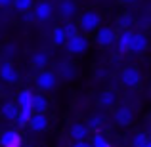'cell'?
I'll list each match as a JSON object with an SVG mask.
<instances>
[{
    "instance_id": "12",
    "label": "cell",
    "mask_w": 151,
    "mask_h": 147,
    "mask_svg": "<svg viewBox=\"0 0 151 147\" xmlns=\"http://www.w3.org/2000/svg\"><path fill=\"white\" fill-rule=\"evenodd\" d=\"M33 98L35 94L31 92V90H21V92L17 94V98H15V103H17L19 109H31L33 111Z\"/></svg>"
},
{
    "instance_id": "27",
    "label": "cell",
    "mask_w": 151,
    "mask_h": 147,
    "mask_svg": "<svg viewBox=\"0 0 151 147\" xmlns=\"http://www.w3.org/2000/svg\"><path fill=\"white\" fill-rule=\"evenodd\" d=\"M59 73H61L63 78H73L75 77V69L71 65H61L59 67Z\"/></svg>"
},
{
    "instance_id": "33",
    "label": "cell",
    "mask_w": 151,
    "mask_h": 147,
    "mask_svg": "<svg viewBox=\"0 0 151 147\" xmlns=\"http://www.w3.org/2000/svg\"><path fill=\"white\" fill-rule=\"evenodd\" d=\"M142 147H151V136L147 138V141H145V145H142Z\"/></svg>"
},
{
    "instance_id": "21",
    "label": "cell",
    "mask_w": 151,
    "mask_h": 147,
    "mask_svg": "<svg viewBox=\"0 0 151 147\" xmlns=\"http://www.w3.org/2000/svg\"><path fill=\"white\" fill-rule=\"evenodd\" d=\"M31 63H33L37 69H42V71H44L46 63H48V55H46L44 52H37V54H33V57H31Z\"/></svg>"
},
{
    "instance_id": "36",
    "label": "cell",
    "mask_w": 151,
    "mask_h": 147,
    "mask_svg": "<svg viewBox=\"0 0 151 147\" xmlns=\"http://www.w3.org/2000/svg\"><path fill=\"white\" fill-rule=\"evenodd\" d=\"M0 31H2V25H0Z\"/></svg>"
},
{
    "instance_id": "4",
    "label": "cell",
    "mask_w": 151,
    "mask_h": 147,
    "mask_svg": "<svg viewBox=\"0 0 151 147\" xmlns=\"http://www.w3.org/2000/svg\"><path fill=\"white\" fill-rule=\"evenodd\" d=\"M65 46H67V50H69V54H84V52L88 50V38L78 33L77 37L67 38Z\"/></svg>"
},
{
    "instance_id": "16",
    "label": "cell",
    "mask_w": 151,
    "mask_h": 147,
    "mask_svg": "<svg viewBox=\"0 0 151 147\" xmlns=\"http://www.w3.org/2000/svg\"><path fill=\"white\" fill-rule=\"evenodd\" d=\"M77 14V4L73 0H61L59 2V15L65 19H71L73 15Z\"/></svg>"
},
{
    "instance_id": "11",
    "label": "cell",
    "mask_w": 151,
    "mask_h": 147,
    "mask_svg": "<svg viewBox=\"0 0 151 147\" xmlns=\"http://www.w3.org/2000/svg\"><path fill=\"white\" fill-rule=\"evenodd\" d=\"M29 128L33 130V132H44V130L48 128V118H46V115L33 113V117H31V120H29Z\"/></svg>"
},
{
    "instance_id": "31",
    "label": "cell",
    "mask_w": 151,
    "mask_h": 147,
    "mask_svg": "<svg viewBox=\"0 0 151 147\" xmlns=\"http://www.w3.org/2000/svg\"><path fill=\"white\" fill-rule=\"evenodd\" d=\"M23 17H25V19H27V21H29V19H33V17H35V15H33V14H31V11H27V14H23Z\"/></svg>"
},
{
    "instance_id": "19",
    "label": "cell",
    "mask_w": 151,
    "mask_h": 147,
    "mask_svg": "<svg viewBox=\"0 0 151 147\" xmlns=\"http://www.w3.org/2000/svg\"><path fill=\"white\" fill-rule=\"evenodd\" d=\"M52 40H54L55 46H65L67 42V34L63 31V25H55L54 31H52Z\"/></svg>"
},
{
    "instance_id": "8",
    "label": "cell",
    "mask_w": 151,
    "mask_h": 147,
    "mask_svg": "<svg viewBox=\"0 0 151 147\" xmlns=\"http://www.w3.org/2000/svg\"><path fill=\"white\" fill-rule=\"evenodd\" d=\"M0 78H2L4 82H8V84H15V82H17L19 73H17V69L14 67V63L6 61V63L0 65Z\"/></svg>"
},
{
    "instance_id": "9",
    "label": "cell",
    "mask_w": 151,
    "mask_h": 147,
    "mask_svg": "<svg viewBox=\"0 0 151 147\" xmlns=\"http://www.w3.org/2000/svg\"><path fill=\"white\" fill-rule=\"evenodd\" d=\"M0 145L2 147H21V136L15 130H4L0 134Z\"/></svg>"
},
{
    "instance_id": "25",
    "label": "cell",
    "mask_w": 151,
    "mask_h": 147,
    "mask_svg": "<svg viewBox=\"0 0 151 147\" xmlns=\"http://www.w3.org/2000/svg\"><path fill=\"white\" fill-rule=\"evenodd\" d=\"M63 31H65L67 38H73V37H77V34H78V25H77V23H73V21H67L65 25H63Z\"/></svg>"
},
{
    "instance_id": "5",
    "label": "cell",
    "mask_w": 151,
    "mask_h": 147,
    "mask_svg": "<svg viewBox=\"0 0 151 147\" xmlns=\"http://www.w3.org/2000/svg\"><path fill=\"white\" fill-rule=\"evenodd\" d=\"M115 40H117V34H115V31L111 29V27H100V29L96 31V42L101 48L111 46Z\"/></svg>"
},
{
    "instance_id": "7",
    "label": "cell",
    "mask_w": 151,
    "mask_h": 147,
    "mask_svg": "<svg viewBox=\"0 0 151 147\" xmlns=\"http://www.w3.org/2000/svg\"><path fill=\"white\" fill-rule=\"evenodd\" d=\"M113 115H115V122L121 124V126H128V124H132V120H134V111H132V107H128V105H121Z\"/></svg>"
},
{
    "instance_id": "35",
    "label": "cell",
    "mask_w": 151,
    "mask_h": 147,
    "mask_svg": "<svg viewBox=\"0 0 151 147\" xmlns=\"http://www.w3.org/2000/svg\"><path fill=\"white\" fill-rule=\"evenodd\" d=\"M0 65H2V59H0Z\"/></svg>"
},
{
    "instance_id": "14",
    "label": "cell",
    "mask_w": 151,
    "mask_h": 147,
    "mask_svg": "<svg viewBox=\"0 0 151 147\" xmlns=\"http://www.w3.org/2000/svg\"><path fill=\"white\" fill-rule=\"evenodd\" d=\"M145 48H147V37H145L144 33H134L132 44H130V52H134V54H142Z\"/></svg>"
},
{
    "instance_id": "18",
    "label": "cell",
    "mask_w": 151,
    "mask_h": 147,
    "mask_svg": "<svg viewBox=\"0 0 151 147\" xmlns=\"http://www.w3.org/2000/svg\"><path fill=\"white\" fill-rule=\"evenodd\" d=\"M46 111H48V99L42 96V94H35V98H33V113L46 115Z\"/></svg>"
},
{
    "instance_id": "26",
    "label": "cell",
    "mask_w": 151,
    "mask_h": 147,
    "mask_svg": "<svg viewBox=\"0 0 151 147\" xmlns=\"http://www.w3.org/2000/svg\"><path fill=\"white\" fill-rule=\"evenodd\" d=\"M147 134H144V132H138L136 136L132 138V147H142V145H145V141H147Z\"/></svg>"
},
{
    "instance_id": "30",
    "label": "cell",
    "mask_w": 151,
    "mask_h": 147,
    "mask_svg": "<svg viewBox=\"0 0 151 147\" xmlns=\"http://www.w3.org/2000/svg\"><path fill=\"white\" fill-rule=\"evenodd\" d=\"M12 2H14V0H0V8H6V6H10Z\"/></svg>"
},
{
    "instance_id": "6",
    "label": "cell",
    "mask_w": 151,
    "mask_h": 147,
    "mask_svg": "<svg viewBox=\"0 0 151 147\" xmlns=\"http://www.w3.org/2000/svg\"><path fill=\"white\" fill-rule=\"evenodd\" d=\"M52 14H54V6H52L50 2H38L33 6V15L35 19H38V21H48L52 17Z\"/></svg>"
},
{
    "instance_id": "13",
    "label": "cell",
    "mask_w": 151,
    "mask_h": 147,
    "mask_svg": "<svg viewBox=\"0 0 151 147\" xmlns=\"http://www.w3.org/2000/svg\"><path fill=\"white\" fill-rule=\"evenodd\" d=\"M0 113H2V117L6 120H15L19 115V107L15 101H4L2 107H0Z\"/></svg>"
},
{
    "instance_id": "23",
    "label": "cell",
    "mask_w": 151,
    "mask_h": 147,
    "mask_svg": "<svg viewBox=\"0 0 151 147\" xmlns=\"http://www.w3.org/2000/svg\"><path fill=\"white\" fill-rule=\"evenodd\" d=\"M31 117H33V111L31 109H19V115L17 118H15V122H17L19 126H27L31 120Z\"/></svg>"
},
{
    "instance_id": "29",
    "label": "cell",
    "mask_w": 151,
    "mask_h": 147,
    "mask_svg": "<svg viewBox=\"0 0 151 147\" xmlns=\"http://www.w3.org/2000/svg\"><path fill=\"white\" fill-rule=\"evenodd\" d=\"M73 147H92V145H90V141H75V143H73Z\"/></svg>"
},
{
    "instance_id": "24",
    "label": "cell",
    "mask_w": 151,
    "mask_h": 147,
    "mask_svg": "<svg viewBox=\"0 0 151 147\" xmlns=\"http://www.w3.org/2000/svg\"><path fill=\"white\" fill-rule=\"evenodd\" d=\"M90 145L92 147H111L109 140H107L105 136H101V134H96V136L92 138V141H90Z\"/></svg>"
},
{
    "instance_id": "34",
    "label": "cell",
    "mask_w": 151,
    "mask_h": 147,
    "mask_svg": "<svg viewBox=\"0 0 151 147\" xmlns=\"http://www.w3.org/2000/svg\"><path fill=\"white\" fill-rule=\"evenodd\" d=\"M25 147H33V145H25Z\"/></svg>"
},
{
    "instance_id": "22",
    "label": "cell",
    "mask_w": 151,
    "mask_h": 147,
    "mask_svg": "<svg viewBox=\"0 0 151 147\" xmlns=\"http://www.w3.org/2000/svg\"><path fill=\"white\" fill-rule=\"evenodd\" d=\"M117 25L122 27V31H126V29H130V27L134 25V17L130 14H121L117 17Z\"/></svg>"
},
{
    "instance_id": "28",
    "label": "cell",
    "mask_w": 151,
    "mask_h": 147,
    "mask_svg": "<svg viewBox=\"0 0 151 147\" xmlns=\"http://www.w3.org/2000/svg\"><path fill=\"white\" fill-rule=\"evenodd\" d=\"M100 124H101V118L100 117H92L86 126H88V130H98V128H100Z\"/></svg>"
},
{
    "instance_id": "15",
    "label": "cell",
    "mask_w": 151,
    "mask_h": 147,
    "mask_svg": "<svg viewBox=\"0 0 151 147\" xmlns=\"http://www.w3.org/2000/svg\"><path fill=\"white\" fill-rule=\"evenodd\" d=\"M132 37L134 33L130 29L121 31V34L117 37V44H119V52H130V44H132Z\"/></svg>"
},
{
    "instance_id": "1",
    "label": "cell",
    "mask_w": 151,
    "mask_h": 147,
    "mask_svg": "<svg viewBox=\"0 0 151 147\" xmlns=\"http://www.w3.org/2000/svg\"><path fill=\"white\" fill-rule=\"evenodd\" d=\"M77 25H78V31H82L84 34L96 33V31L101 27V15L98 14L96 10H86L84 14L81 15V19H78Z\"/></svg>"
},
{
    "instance_id": "20",
    "label": "cell",
    "mask_w": 151,
    "mask_h": 147,
    "mask_svg": "<svg viewBox=\"0 0 151 147\" xmlns=\"http://www.w3.org/2000/svg\"><path fill=\"white\" fill-rule=\"evenodd\" d=\"M12 4H14L15 11H19V14H27V11H31L33 6H35L33 0H14Z\"/></svg>"
},
{
    "instance_id": "17",
    "label": "cell",
    "mask_w": 151,
    "mask_h": 147,
    "mask_svg": "<svg viewBox=\"0 0 151 147\" xmlns=\"http://www.w3.org/2000/svg\"><path fill=\"white\" fill-rule=\"evenodd\" d=\"M98 103L101 107H113L117 103V94L113 90H103L100 96H98Z\"/></svg>"
},
{
    "instance_id": "10",
    "label": "cell",
    "mask_w": 151,
    "mask_h": 147,
    "mask_svg": "<svg viewBox=\"0 0 151 147\" xmlns=\"http://www.w3.org/2000/svg\"><path fill=\"white\" fill-rule=\"evenodd\" d=\"M90 130L86 124H82V122H75V124L69 126V136L73 138V141H84L86 138H88Z\"/></svg>"
},
{
    "instance_id": "32",
    "label": "cell",
    "mask_w": 151,
    "mask_h": 147,
    "mask_svg": "<svg viewBox=\"0 0 151 147\" xmlns=\"http://www.w3.org/2000/svg\"><path fill=\"white\" fill-rule=\"evenodd\" d=\"M121 4H132V2H136V0H119Z\"/></svg>"
},
{
    "instance_id": "3",
    "label": "cell",
    "mask_w": 151,
    "mask_h": 147,
    "mask_svg": "<svg viewBox=\"0 0 151 147\" xmlns=\"http://www.w3.org/2000/svg\"><path fill=\"white\" fill-rule=\"evenodd\" d=\"M55 84H58V77H55V73H52V71H40L37 77V86L38 90H42V92H50V90L55 88Z\"/></svg>"
},
{
    "instance_id": "2",
    "label": "cell",
    "mask_w": 151,
    "mask_h": 147,
    "mask_svg": "<svg viewBox=\"0 0 151 147\" xmlns=\"http://www.w3.org/2000/svg\"><path fill=\"white\" fill-rule=\"evenodd\" d=\"M121 80H122V84H124L126 88H136V86L142 82V75H140V71H138L136 67L130 65V67H124V69H122Z\"/></svg>"
}]
</instances>
